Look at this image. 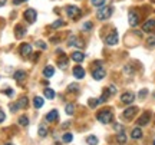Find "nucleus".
Instances as JSON below:
<instances>
[{
  "mask_svg": "<svg viewBox=\"0 0 155 145\" xmlns=\"http://www.w3.org/2000/svg\"><path fill=\"white\" fill-rule=\"evenodd\" d=\"M73 111H75V106H73L72 104H68L66 105V114L68 115H72Z\"/></svg>",
  "mask_w": 155,
  "mask_h": 145,
  "instance_id": "f704fd0d",
  "label": "nucleus"
},
{
  "mask_svg": "<svg viewBox=\"0 0 155 145\" xmlns=\"http://www.w3.org/2000/svg\"><path fill=\"white\" fill-rule=\"evenodd\" d=\"M86 142H88V145H98L99 140H98L95 135H89L88 138H86Z\"/></svg>",
  "mask_w": 155,
  "mask_h": 145,
  "instance_id": "a878e982",
  "label": "nucleus"
},
{
  "mask_svg": "<svg viewBox=\"0 0 155 145\" xmlns=\"http://www.w3.org/2000/svg\"><path fill=\"white\" fill-rule=\"evenodd\" d=\"M150 119H151V114L147 112V114H144V115L138 119V125L139 127H144V125H147V124L150 122Z\"/></svg>",
  "mask_w": 155,
  "mask_h": 145,
  "instance_id": "dca6fc26",
  "label": "nucleus"
},
{
  "mask_svg": "<svg viewBox=\"0 0 155 145\" xmlns=\"http://www.w3.org/2000/svg\"><path fill=\"white\" fill-rule=\"evenodd\" d=\"M96 118H98V121L102 124H109L112 121L114 115H112V112L109 111V109H104V111H101L99 114L96 115Z\"/></svg>",
  "mask_w": 155,
  "mask_h": 145,
  "instance_id": "7ed1b4c3",
  "label": "nucleus"
},
{
  "mask_svg": "<svg viewBox=\"0 0 155 145\" xmlns=\"http://www.w3.org/2000/svg\"><path fill=\"white\" fill-rule=\"evenodd\" d=\"M39 137H40V138H45V137H46V135H48V128H46V125H40V127H39Z\"/></svg>",
  "mask_w": 155,
  "mask_h": 145,
  "instance_id": "bb28decb",
  "label": "nucleus"
},
{
  "mask_svg": "<svg viewBox=\"0 0 155 145\" xmlns=\"http://www.w3.org/2000/svg\"><path fill=\"white\" fill-rule=\"evenodd\" d=\"M23 17H25V20L28 23H35L36 19H38V13H36L35 9H28V10H25V13H23Z\"/></svg>",
  "mask_w": 155,
  "mask_h": 145,
  "instance_id": "20e7f679",
  "label": "nucleus"
},
{
  "mask_svg": "<svg viewBox=\"0 0 155 145\" xmlns=\"http://www.w3.org/2000/svg\"><path fill=\"white\" fill-rule=\"evenodd\" d=\"M105 76H106V72H105V69H104L102 66L96 68V69L92 71V78H94L95 81H102Z\"/></svg>",
  "mask_w": 155,
  "mask_h": 145,
  "instance_id": "6e6552de",
  "label": "nucleus"
},
{
  "mask_svg": "<svg viewBox=\"0 0 155 145\" xmlns=\"http://www.w3.org/2000/svg\"><path fill=\"white\" fill-rule=\"evenodd\" d=\"M154 145H155V141H154Z\"/></svg>",
  "mask_w": 155,
  "mask_h": 145,
  "instance_id": "5fc2aeb1",
  "label": "nucleus"
},
{
  "mask_svg": "<svg viewBox=\"0 0 155 145\" xmlns=\"http://www.w3.org/2000/svg\"><path fill=\"white\" fill-rule=\"evenodd\" d=\"M88 104H89V106H91V108H95L96 105H99V101H98V99H94V98H92V99L88 101Z\"/></svg>",
  "mask_w": 155,
  "mask_h": 145,
  "instance_id": "e433bc0d",
  "label": "nucleus"
},
{
  "mask_svg": "<svg viewBox=\"0 0 155 145\" xmlns=\"http://www.w3.org/2000/svg\"><path fill=\"white\" fill-rule=\"evenodd\" d=\"M91 3H92L95 7H101V6L105 5V0H91Z\"/></svg>",
  "mask_w": 155,
  "mask_h": 145,
  "instance_id": "72a5a7b5",
  "label": "nucleus"
},
{
  "mask_svg": "<svg viewBox=\"0 0 155 145\" xmlns=\"http://www.w3.org/2000/svg\"><path fill=\"white\" fill-rule=\"evenodd\" d=\"M25 2H28V0H13V5H22V3H25Z\"/></svg>",
  "mask_w": 155,
  "mask_h": 145,
  "instance_id": "a18cd8bd",
  "label": "nucleus"
},
{
  "mask_svg": "<svg viewBox=\"0 0 155 145\" xmlns=\"http://www.w3.org/2000/svg\"><path fill=\"white\" fill-rule=\"evenodd\" d=\"M142 30L147 33H151L155 30V19H148L147 22L142 25Z\"/></svg>",
  "mask_w": 155,
  "mask_h": 145,
  "instance_id": "9b49d317",
  "label": "nucleus"
},
{
  "mask_svg": "<svg viewBox=\"0 0 155 145\" xmlns=\"http://www.w3.org/2000/svg\"><path fill=\"white\" fill-rule=\"evenodd\" d=\"M45 96H46L48 99H55L56 94H55V91H53V89H50V88H46V89H45Z\"/></svg>",
  "mask_w": 155,
  "mask_h": 145,
  "instance_id": "393cba45",
  "label": "nucleus"
},
{
  "mask_svg": "<svg viewBox=\"0 0 155 145\" xmlns=\"http://www.w3.org/2000/svg\"><path fill=\"white\" fill-rule=\"evenodd\" d=\"M5 94H6V95H9V96H12V95H13V91H12V89H6Z\"/></svg>",
  "mask_w": 155,
  "mask_h": 145,
  "instance_id": "de8ad7c7",
  "label": "nucleus"
},
{
  "mask_svg": "<svg viewBox=\"0 0 155 145\" xmlns=\"http://www.w3.org/2000/svg\"><path fill=\"white\" fill-rule=\"evenodd\" d=\"M128 22H129V25L131 26H138L139 23V13L137 10H131L129 13H128Z\"/></svg>",
  "mask_w": 155,
  "mask_h": 145,
  "instance_id": "423d86ee",
  "label": "nucleus"
},
{
  "mask_svg": "<svg viewBox=\"0 0 155 145\" xmlns=\"http://www.w3.org/2000/svg\"><path fill=\"white\" fill-rule=\"evenodd\" d=\"M9 108H10V111H12V112H16L17 109H19L16 104H10V105H9Z\"/></svg>",
  "mask_w": 155,
  "mask_h": 145,
  "instance_id": "c03bdc74",
  "label": "nucleus"
},
{
  "mask_svg": "<svg viewBox=\"0 0 155 145\" xmlns=\"http://www.w3.org/2000/svg\"><path fill=\"white\" fill-rule=\"evenodd\" d=\"M106 89H108L109 92H111V95H115V94H116V88H115V85H111V86H108Z\"/></svg>",
  "mask_w": 155,
  "mask_h": 145,
  "instance_id": "79ce46f5",
  "label": "nucleus"
},
{
  "mask_svg": "<svg viewBox=\"0 0 155 145\" xmlns=\"http://www.w3.org/2000/svg\"><path fill=\"white\" fill-rule=\"evenodd\" d=\"M147 95H148V91H147V89H141V92H139L138 96H139V99H144Z\"/></svg>",
  "mask_w": 155,
  "mask_h": 145,
  "instance_id": "a19ab883",
  "label": "nucleus"
},
{
  "mask_svg": "<svg viewBox=\"0 0 155 145\" xmlns=\"http://www.w3.org/2000/svg\"><path fill=\"white\" fill-rule=\"evenodd\" d=\"M28 104H29V99L26 98V96H22V98L16 102V105H17L19 109H25V108H28Z\"/></svg>",
  "mask_w": 155,
  "mask_h": 145,
  "instance_id": "6ab92c4d",
  "label": "nucleus"
},
{
  "mask_svg": "<svg viewBox=\"0 0 155 145\" xmlns=\"http://www.w3.org/2000/svg\"><path fill=\"white\" fill-rule=\"evenodd\" d=\"M114 128H115L116 132H122V131H124V127H122L121 124H115V127H114Z\"/></svg>",
  "mask_w": 155,
  "mask_h": 145,
  "instance_id": "37998d69",
  "label": "nucleus"
},
{
  "mask_svg": "<svg viewBox=\"0 0 155 145\" xmlns=\"http://www.w3.org/2000/svg\"><path fill=\"white\" fill-rule=\"evenodd\" d=\"M6 2H7V0H0V7H2V6H3V5H5Z\"/></svg>",
  "mask_w": 155,
  "mask_h": 145,
  "instance_id": "3c124183",
  "label": "nucleus"
},
{
  "mask_svg": "<svg viewBox=\"0 0 155 145\" xmlns=\"http://www.w3.org/2000/svg\"><path fill=\"white\" fill-rule=\"evenodd\" d=\"M58 40H59V38H52V42H53V43H58Z\"/></svg>",
  "mask_w": 155,
  "mask_h": 145,
  "instance_id": "09e8293b",
  "label": "nucleus"
},
{
  "mask_svg": "<svg viewBox=\"0 0 155 145\" xmlns=\"http://www.w3.org/2000/svg\"><path fill=\"white\" fill-rule=\"evenodd\" d=\"M151 2H152V3H155V0H151Z\"/></svg>",
  "mask_w": 155,
  "mask_h": 145,
  "instance_id": "864d4df0",
  "label": "nucleus"
},
{
  "mask_svg": "<svg viewBox=\"0 0 155 145\" xmlns=\"http://www.w3.org/2000/svg\"><path fill=\"white\" fill-rule=\"evenodd\" d=\"M147 43H148V46H151V48H154V46H155V36H151V38H148V40H147Z\"/></svg>",
  "mask_w": 155,
  "mask_h": 145,
  "instance_id": "58836bf2",
  "label": "nucleus"
},
{
  "mask_svg": "<svg viewBox=\"0 0 155 145\" xmlns=\"http://www.w3.org/2000/svg\"><path fill=\"white\" fill-rule=\"evenodd\" d=\"M118 42H119V36H118V33H116V30H112L111 33L105 38V43L106 45H109V46H115Z\"/></svg>",
  "mask_w": 155,
  "mask_h": 145,
  "instance_id": "39448f33",
  "label": "nucleus"
},
{
  "mask_svg": "<svg viewBox=\"0 0 155 145\" xmlns=\"http://www.w3.org/2000/svg\"><path fill=\"white\" fill-rule=\"evenodd\" d=\"M114 13V6H101V9L96 13V17L99 20H108Z\"/></svg>",
  "mask_w": 155,
  "mask_h": 145,
  "instance_id": "f257e3e1",
  "label": "nucleus"
},
{
  "mask_svg": "<svg viewBox=\"0 0 155 145\" xmlns=\"http://www.w3.org/2000/svg\"><path fill=\"white\" fill-rule=\"evenodd\" d=\"M58 118H59V112L56 111V109H52V111L46 115V121H48V122H55V121H58Z\"/></svg>",
  "mask_w": 155,
  "mask_h": 145,
  "instance_id": "2eb2a0df",
  "label": "nucleus"
},
{
  "mask_svg": "<svg viewBox=\"0 0 155 145\" xmlns=\"http://www.w3.org/2000/svg\"><path fill=\"white\" fill-rule=\"evenodd\" d=\"M53 75H55V68L53 66H46L43 69V76L45 78H52V76H53Z\"/></svg>",
  "mask_w": 155,
  "mask_h": 145,
  "instance_id": "aec40b11",
  "label": "nucleus"
},
{
  "mask_svg": "<svg viewBox=\"0 0 155 145\" xmlns=\"http://www.w3.org/2000/svg\"><path fill=\"white\" fill-rule=\"evenodd\" d=\"M66 15L69 19H72V20H78L81 15H82V10L78 7V6H68L66 7Z\"/></svg>",
  "mask_w": 155,
  "mask_h": 145,
  "instance_id": "f03ea898",
  "label": "nucleus"
},
{
  "mask_svg": "<svg viewBox=\"0 0 155 145\" xmlns=\"http://www.w3.org/2000/svg\"><path fill=\"white\" fill-rule=\"evenodd\" d=\"M36 46H38L39 49H46V48H48V46H46V43H45L43 40H38V42H36Z\"/></svg>",
  "mask_w": 155,
  "mask_h": 145,
  "instance_id": "4c0bfd02",
  "label": "nucleus"
},
{
  "mask_svg": "<svg viewBox=\"0 0 155 145\" xmlns=\"http://www.w3.org/2000/svg\"><path fill=\"white\" fill-rule=\"evenodd\" d=\"M78 89H79V85L78 84H71L68 86V92H78Z\"/></svg>",
  "mask_w": 155,
  "mask_h": 145,
  "instance_id": "473e14b6",
  "label": "nucleus"
},
{
  "mask_svg": "<svg viewBox=\"0 0 155 145\" xmlns=\"http://www.w3.org/2000/svg\"><path fill=\"white\" fill-rule=\"evenodd\" d=\"M19 125H22V127H28L29 125V118L26 115H22V117L19 118Z\"/></svg>",
  "mask_w": 155,
  "mask_h": 145,
  "instance_id": "cd10ccee",
  "label": "nucleus"
},
{
  "mask_svg": "<svg viewBox=\"0 0 155 145\" xmlns=\"http://www.w3.org/2000/svg\"><path fill=\"white\" fill-rule=\"evenodd\" d=\"M134 101H135V94L134 92H124L121 95V102L125 105H131Z\"/></svg>",
  "mask_w": 155,
  "mask_h": 145,
  "instance_id": "0eeeda50",
  "label": "nucleus"
},
{
  "mask_svg": "<svg viewBox=\"0 0 155 145\" xmlns=\"http://www.w3.org/2000/svg\"><path fill=\"white\" fill-rule=\"evenodd\" d=\"M111 96H112V95H111V92H109L108 89H105V91H104V94H102V96H101V98H99L98 101H99V104H104V102H106V101L109 99Z\"/></svg>",
  "mask_w": 155,
  "mask_h": 145,
  "instance_id": "4be33fe9",
  "label": "nucleus"
},
{
  "mask_svg": "<svg viewBox=\"0 0 155 145\" xmlns=\"http://www.w3.org/2000/svg\"><path fill=\"white\" fill-rule=\"evenodd\" d=\"M78 36H75V35H72V36H69V39H68V46H73L75 45V40H76Z\"/></svg>",
  "mask_w": 155,
  "mask_h": 145,
  "instance_id": "c9c22d12",
  "label": "nucleus"
},
{
  "mask_svg": "<svg viewBox=\"0 0 155 145\" xmlns=\"http://www.w3.org/2000/svg\"><path fill=\"white\" fill-rule=\"evenodd\" d=\"M131 138H132V140H141V138H142V131H141V128H134L132 132H131Z\"/></svg>",
  "mask_w": 155,
  "mask_h": 145,
  "instance_id": "412c9836",
  "label": "nucleus"
},
{
  "mask_svg": "<svg viewBox=\"0 0 155 145\" xmlns=\"http://www.w3.org/2000/svg\"><path fill=\"white\" fill-rule=\"evenodd\" d=\"M124 72L127 73V75H132V73H134V69L129 66V65H127V66L124 68Z\"/></svg>",
  "mask_w": 155,
  "mask_h": 145,
  "instance_id": "ea45409f",
  "label": "nucleus"
},
{
  "mask_svg": "<svg viewBox=\"0 0 155 145\" xmlns=\"http://www.w3.org/2000/svg\"><path fill=\"white\" fill-rule=\"evenodd\" d=\"M25 35H26V28L22 26V25H17L16 28H15V36H16L17 39H22Z\"/></svg>",
  "mask_w": 155,
  "mask_h": 145,
  "instance_id": "ddd939ff",
  "label": "nucleus"
},
{
  "mask_svg": "<svg viewBox=\"0 0 155 145\" xmlns=\"http://www.w3.org/2000/svg\"><path fill=\"white\" fill-rule=\"evenodd\" d=\"M116 142H118V144H125V142H127V135L124 134V131L116 134Z\"/></svg>",
  "mask_w": 155,
  "mask_h": 145,
  "instance_id": "5701e85b",
  "label": "nucleus"
},
{
  "mask_svg": "<svg viewBox=\"0 0 155 145\" xmlns=\"http://www.w3.org/2000/svg\"><path fill=\"white\" fill-rule=\"evenodd\" d=\"M62 140H63V142H71V141L73 140V135H72V134H69V132H66V134H63Z\"/></svg>",
  "mask_w": 155,
  "mask_h": 145,
  "instance_id": "2f4dec72",
  "label": "nucleus"
},
{
  "mask_svg": "<svg viewBox=\"0 0 155 145\" xmlns=\"http://www.w3.org/2000/svg\"><path fill=\"white\" fill-rule=\"evenodd\" d=\"M68 63H69V59H68L65 55H61V58L58 59V65H59V68H61V69H66Z\"/></svg>",
  "mask_w": 155,
  "mask_h": 145,
  "instance_id": "f3484780",
  "label": "nucleus"
},
{
  "mask_svg": "<svg viewBox=\"0 0 155 145\" xmlns=\"http://www.w3.org/2000/svg\"><path fill=\"white\" fill-rule=\"evenodd\" d=\"M92 28H94V23L92 22H85L82 26V30L83 32H89V30H92Z\"/></svg>",
  "mask_w": 155,
  "mask_h": 145,
  "instance_id": "c85d7f7f",
  "label": "nucleus"
},
{
  "mask_svg": "<svg viewBox=\"0 0 155 145\" xmlns=\"http://www.w3.org/2000/svg\"><path fill=\"white\" fill-rule=\"evenodd\" d=\"M71 59L73 62H76V63H81L85 59V53H82L81 50H76V52H73L72 55H71Z\"/></svg>",
  "mask_w": 155,
  "mask_h": 145,
  "instance_id": "f8f14e48",
  "label": "nucleus"
},
{
  "mask_svg": "<svg viewBox=\"0 0 155 145\" xmlns=\"http://www.w3.org/2000/svg\"><path fill=\"white\" fill-rule=\"evenodd\" d=\"M43 104H45V101L40 98V96H35L33 98V105H35V108H42L43 106Z\"/></svg>",
  "mask_w": 155,
  "mask_h": 145,
  "instance_id": "b1692460",
  "label": "nucleus"
},
{
  "mask_svg": "<svg viewBox=\"0 0 155 145\" xmlns=\"http://www.w3.org/2000/svg\"><path fill=\"white\" fill-rule=\"evenodd\" d=\"M73 46H76V48H79V49H82V48H85V42H83L81 38H76V40H75V45Z\"/></svg>",
  "mask_w": 155,
  "mask_h": 145,
  "instance_id": "c756f323",
  "label": "nucleus"
},
{
  "mask_svg": "<svg viewBox=\"0 0 155 145\" xmlns=\"http://www.w3.org/2000/svg\"><path fill=\"white\" fill-rule=\"evenodd\" d=\"M137 112H138V108H137V106H129V108H127L125 111L122 112V117L125 118V119H132V118L137 115Z\"/></svg>",
  "mask_w": 155,
  "mask_h": 145,
  "instance_id": "1a4fd4ad",
  "label": "nucleus"
},
{
  "mask_svg": "<svg viewBox=\"0 0 155 145\" xmlns=\"http://www.w3.org/2000/svg\"><path fill=\"white\" fill-rule=\"evenodd\" d=\"M63 25H65V22L61 20V19H58L56 22L52 23V29H58V28H61V26H63Z\"/></svg>",
  "mask_w": 155,
  "mask_h": 145,
  "instance_id": "7c9ffc66",
  "label": "nucleus"
},
{
  "mask_svg": "<svg viewBox=\"0 0 155 145\" xmlns=\"http://www.w3.org/2000/svg\"><path fill=\"white\" fill-rule=\"evenodd\" d=\"M5 118H6V115H5V112L0 109V122H3L5 121Z\"/></svg>",
  "mask_w": 155,
  "mask_h": 145,
  "instance_id": "49530a36",
  "label": "nucleus"
},
{
  "mask_svg": "<svg viewBox=\"0 0 155 145\" xmlns=\"http://www.w3.org/2000/svg\"><path fill=\"white\" fill-rule=\"evenodd\" d=\"M73 76L76 79H83L85 78V69L82 66H75L73 68Z\"/></svg>",
  "mask_w": 155,
  "mask_h": 145,
  "instance_id": "4468645a",
  "label": "nucleus"
},
{
  "mask_svg": "<svg viewBox=\"0 0 155 145\" xmlns=\"http://www.w3.org/2000/svg\"><path fill=\"white\" fill-rule=\"evenodd\" d=\"M69 127V122H66V124H62V128L65 129V128H68Z\"/></svg>",
  "mask_w": 155,
  "mask_h": 145,
  "instance_id": "8fccbe9b",
  "label": "nucleus"
},
{
  "mask_svg": "<svg viewBox=\"0 0 155 145\" xmlns=\"http://www.w3.org/2000/svg\"><path fill=\"white\" fill-rule=\"evenodd\" d=\"M19 50H20V55H22L23 58H29V56L33 53V52H32V45H29V43H22Z\"/></svg>",
  "mask_w": 155,
  "mask_h": 145,
  "instance_id": "9d476101",
  "label": "nucleus"
},
{
  "mask_svg": "<svg viewBox=\"0 0 155 145\" xmlns=\"http://www.w3.org/2000/svg\"><path fill=\"white\" fill-rule=\"evenodd\" d=\"M13 78H15V81H17V82H23V81L26 79V72H25V71H16L15 75H13Z\"/></svg>",
  "mask_w": 155,
  "mask_h": 145,
  "instance_id": "a211bd4d",
  "label": "nucleus"
},
{
  "mask_svg": "<svg viewBox=\"0 0 155 145\" xmlns=\"http://www.w3.org/2000/svg\"><path fill=\"white\" fill-rule=\"evenodd\" d=\"M5 145H13V144H10V142H7V144H5Z\"/></svg>",
  "mask_w": 155,
  "mask_h": 145,
  "instance_id": "603ef678",
  "label": "nucleus"
}]
</instances>
